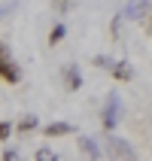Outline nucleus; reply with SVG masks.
Returning <instances> with one entry per match:
<instances>
[{"mask_svg":"<svg viewBox=\"0 0 152 161\" xmlns=\"http://www.w3.org/2000/svg\"><path fill=\"white\" fill-rule=\"evenodd\" d=\"M0 79L6 82V85H18L21 82V70L12 61V52H9L6 43H0Z\"/></svg>","mask_w":152,"mask_h":161,"instance_id":"1","label":"nucleus"},{"mask_svg":"<svg viewBox=\"0 0 152 161\" xmlns=\"http://www.w3.org/2000/svg\"><path fill=\"white\" fill-rule=\"evenodd\" d=\"M107 152L113 161H137L134 146L128 140H122V137H113V134H107Z\"/></svg>","mask_w":152,"mask_h":161,"instance_id":"2","label":"nucleus"},{"mask_svg":"<svg viewBox=\"0 0 152 161\" xmlns=\"http://www.w3.org/2000/svg\"><path fill=\"white\" fill-rule=\"evenodd\" d=\"M122 103H119V97H116V91L113 94H107V107H104V128H107V134L110 131H116V125H119V116H122Z\"/></svg>","mask_w":152,"mask_h":161,"instance_id":"3","label":"nucleus"},{"mask_svg":"<svg viewBox=\"0 0 152 161\" xmlns=\"http://www.w3.org/2000/svg\"><path fill=\"white\" fill-rule=\"evenodd\" d=\"M122 15L128 18V21H140V18L152 15V9H149V0H128V6Z\"/></svg>","mask_w":152,"mask_h":161,"instance_id":"4","label":"nucleus"},{"mask_svg":"<svg viewBox=\"0 0 152 161\" xmlns=\"http://www.w3.org/2000/svg\"><path fill=\"white\" fill-rule=\"evenodd\" d=\"M110 73H113V79H116V82H131V79H134V67H131L128 61H113Z\"/></svg>","mask_w":152,"mask_h":161,"instance_id":"5","label":"nucleus"},{"mask_svg":"<svg viewBox=\"0 0 152 161\" xmlns=\"http://www.w3.org/2000/svg\"><path fill=\"white\" fill-rule=\"evenodd\" d=\"M64 82H67L70 91H79L82 88V73H79L76 64H67V67H64Z\"/></svg>","mask_w":152,"mask_h":161,"instance_id":"6","label":"nucleus"},{"mask_svg":"<svg viewBox=\"0 0 152 161\" xmlns=\"http://www.w3.org/2000/svg\"><path fill=\"white\" fill-rule=\"evenodd\" d=\"M70 131H76L70 122H52V125H46V128H43V134H46V137H64V134H70Z\"/></svg>","mask_w":152,"mask_h":161,"instance_id":"7","label":"nucleus"},{"mask_svg":"<svg viewBox=\"0 0 152 161\" xmlns=\"http://www.w3.org/2000/svg\"><path fill=\"white\" fill-rule=\"evenodd\" d=\"M79 149H82L85 155H88L91 161H94V158H100V152H98V143H94V140H88V137H79Z\"/></svg>","mask_w":152,"mask_h":161,"instance_id":"8","label":"nucleus"},{"mask_svg":"<svg viewBox=\"0 0 152 161\" xmlns=\"http://www.w3.org/2000/svg\"><path fill=\"white\" fill-rule=\"evenodd\" d=\"M64 34H67V27H64V25H55L52 34H49V46H58V43L64 40Z\"/></svg>","mask_w":152,"mask_h":161,"instance_id":"9","label":"nucleus"},{"mask_svg":"<svg viewBox=\"0 0 152 161\" xmlns=\"http://www.w3.org/2000/svg\"><path fill=\"white\" fill-rule=\"evenodd\" d=\"M37 128V116H25V119H18V131H34Z\"/></svg>","mask_w":152,"mask_h":161,"instance_id":"10","label":"nucleus"},{"mask_svg":"<svg viewBox=\"0 0 152 161\" xmlns=\"http://www.w3.org/2000/svg\"><path fill=\"white\" fill-rule=\"evenodd\" d=\"M37 161H58V155H55L52 149H40V152H37Z\"/></svg>","mask_w":152,"mask_h":161,"instance_id":"11","label":"nucleus"},{"mask_svg":"<svg viewBox=\"0 0 152 161\" xmlns=\"http://www.w3.org/2000/svg\"><path fill=\"white\" fill-rule=\"evenodd\" d=\"M9 134H12V122H0V143L9 140Z\"/></svg>","mask_w":152,"mask_h":161,"instance_id":"12","label":"nucleus"},{"mask_svg":"<svg viewBox=\"0 0 152 161\" xmlns=\"http://www.w3.org/2000/svg\"><path fill=\"white\" fill-rule=\"evenodd\" d=\"M94 67H104V70H110V67H113V61H110L107 55H98V58H94Z\"/></svg>","mask_w":152,"mask_h":161,"instance_id":"13","label":"nucleus"},{"mask_svg":"<svg viewBox=\"0 0 152 161\" xmlns=\"http://www.w3.org/2000/svg\"><path fill=\"white\" fill-rule=\"evenodd\" d=\"M3 161H21V155H18L15 149H6V152H3Z\"/></svg>","mask_w":152,"mask_h":161,"instance_id":"14","label":"nucleus"},{"mask_svg":"<svg viewBox=\"0 0 152 161\" xmlns=\"http://www.w3.org/2000/svg\"><path fill=\"white\" fill-rule=\"evenodd\" d=\"M146 27H149V31H152V15H149V25H146Z\"/></svg>","mask_w":152,"mask_h":161,"instance_id":"15","label":"nucleus"}]
</instances>
